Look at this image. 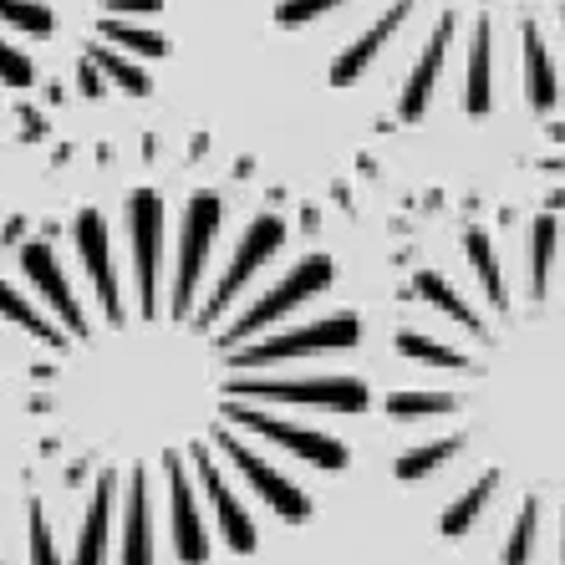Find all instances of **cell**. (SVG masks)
Wrapping results in <instances>:
<instances>
[{
    "label": "cell",
    "mask_w": 565,
    "mask_h": 565,
    "mask_svg": "<svg viewBox=\"0 0 565 565\" xmlns=\"http://www.w3.org/2000/svg\"><path fill=\"white\" fill-rule=\"evenodd\" d=\"M97 36H103L107 46H122V52H138V56H169V36H163V31L132 26L122 15H107L103 26H97Z\"/></svg>",
    "instance_id": "obj_19"
},
{
    "label": "cell",
    "mask_w": 565,
    "mask_h": 565,
    "mask_svg": "<svg viewBox=\"0 0 565 565\" xmlns=\"http://www.w3.org/2000/svg\"><path fill=\"white\" fill-rule=\"evenodd\" d=\"M520 46H525V93H530V107H535V113H551L555 97H561L551 46H545V36H530V41H520Z\"/></svg>",
    "instance_id": "obj_17"
},
{
    "label": "cell",
    "mask_w": 565,
    "mask_h": 565,
    "mask_svg": "<svg viewBox=\"0 0 565 565\" xmlns=\"http://www.w3.org/2000/svg\"><path fill=\"white\" fill-rule=\"evenodd\" d=\"M194 459H199V479H204V494H210L214 514H220V530H224V545L235 555H250L255 551V520L245 514V504L230 494V484H224V473L210 463V454H204V444H194Z\"/></svg>",
    "instance_id": "obj_12"
},
{
    "label": "cell",
    "mask_w": 565,
    "mask_h": 565,
    "mask_svg": "<svg viewBox=\"0 0 565 565\" xmlns=\"http://www.w3.org/2000/svg\"><path fill=\"white\" fill-rule=\"evenodd\" d=\"M77 82H82V93H87V97H103V72H97L93 62H82Z\"/></svg>",
    "instance_id": "obj_31"
},
{
    "label": "cell",
    "mask_w": 565,
    "mask_h": 565,
    "mask_svg": "<svg viewBox=\"0 0 565 565\" xmlns=\"http://www.w3.org/2000/svg\"><path fill=\"white\" fill-rule=\"evenodd\" d=\"M31 565H62L56 561V545H52V530L41 520V504H31Z\"/></svg>",
    "instance_id": "obj_29"
},
{
    "label": "cell",
    "mask_w": 565,
    "mask_h": 565,
    "mask_svg": "<svg viewBox=\"0 0 565 565\" xmlns=\"http://www.w3.org/2000/svg\"><path fill=\"white\" fill-rule=\"evenodd\" d=\"M21 265H26L31 286L52 301V311L66 321V331H77V337H87V311L77 306V296H72V286H66L62 265H56V255L46 250V245H21Z\"/></svg>",
    "instance_id": "obj_13"
},
{
    "label": "cell",
    "mask_w": 565,
    "mask_h": 565,
    "mask_svg": "<svg viewBox=\"0 0 565 565\" xmlns=\"http://www.w3.org/2000/svg\"><path fill=\"white\" fill-rule=\"evenodd\" d=\"M169 500H173V551L184 565H204L210 561V530L199 520V504H194V489H189L184 469L169 459Z\"/></svg>",
    "instance_id": "obj_14"
},
{
    "label": "cell",
    "mask_w": 565,
    "mask_h": 565,
    "mask_svg": "<svg viewBox=\"0 0 565 565\" xmlns=\"http://www.w3.org/2000/svg\"><path fill=\"white\" fill-rule=\"evenodd\" d=\"M331 286V260L327 255H311L306 265H296L286 280H280L276 290H265L260 301L250 306V311L239 316L235 327H230V337H220V342H239V337H255L260 327H270V321H280L286 311H296V306L306 301V296H316V290Z\"/></svg>",
    "instance_id": "obj_6"
},
{
    "label": "cell",
    "mask_w": 565,
    "mask_h": 565,
    "mask_svg": "<svg viewBox=\"0 0 565 565\" xmlns=\"http://www.w3.org/2000/svg\"><path fill=\"white\" fill-rule=\"evenodd\" d=\"M418 296L428 306H434V311H444L448 321H459V327H469V331H479V316L469 311V306H463V296L454 286H448L444 276H434V270H423L418 276Z\"/></svg>",
    "instance_id": "obj_22"
},
{
    "label": "cell",
    "mask_w": 565,
    "mask_h": 565,
    "mask_svg": "<svg viewBox=\"0 0 565 565\" xmlns=\"http://www.w3.org/2000/svg\"><path fill=\"white\" fill-rule=\"evenodd\" d=\"M214 230H220V194H194L184 214V235H179V280H173V311L184 316L194 306L199 276H204V260H210Z\"/></svg>",
    "instance_id": "obj_5"
},
{
    "label": "cell",
    "mask_w": 565,
    "mask_h": 565,
    "mask_svg": "<svg viewBox=\"0 0 565 565\" xmlns=\"http://www.w3.org/2000/svg\"><path fill=\"white\" fill-rule=\"evenodd\" d=\"M0 316H6V321H15V327H26L31 337H41V342L52 347V352H62V347H66V337H62V331H56V327H52V321H46V316H41V311H31V301H26V296H15V290L6 286V280H0Z\"/></svg>",
    "instance_id": "obj_21"
},
{
    "label": "cell",
    "mask_w": 565,
    "mask_h": 565,
    "mask_svg": "<svg viewBox=\"0 0 565 565\" xmlns=\"http://www.w3.org/2000/svg\"><path fill=\"white\" fill-rule=\"evenodd\" d=\"M122 565H153V525H148V479L132 473L122 510Z\"/></svg>",
    "instance_id": "obj_15"
},
{
    "label": "cell",
    "mask_w": 565,
    "mask_h": 565,
    "mask_svg": "<svg viewBox=\"0 0 565 565\" xmlns=\"http://www.w3.org/2000/svg\"><path fill=\"white\" fill-rule=\"evenodd\" d=\"M561 565H565V525H561Z\"/></svg>",
    "instance_id": "obj_32"
},
{
    "label": "cell",
    "mask_w": 565,
    "mask_h": 565,
    "mask_svg": "<svg viewBox=\"0 0 565 565\" xmlns=\"http://www.w3.org/2000/svg\"><path fill=\"white\" fill-rule=\"evenodd\" d=\"M0 26L21 31V36H31V41H46L56 31V11L46 0H0ZM31 77H36L31 56L21 52L15 41L0 36V82H6V87H31Z\"/></svg>",
    "instance_id": "obj_8"
},
{
    "label": "cell",
    "mask_w": 565,
    "mask_h": 565,
    "mask_svg": "<svg viewBox=\"0 0 565 565\" xmlns=\"http://www.w3.org/2000/svg\"><path fill=\"white\" fill-rule=\"evenodd\" d=\"M72 239H77V255L82 265H87V276H93L97 286V301H103L107 321H122V301H118V276H113V250H107V224L103 214H77V230H72Z\"/></svg>",
    "instance_id": "obj_10"
},
{
    "label": "cell",
    "mask_w": 565,
    "mask_h": 565,
    "mask_svg": "<svg viewBox=\"0 0 565 565\" xmlns=\"http://www.w3.org/2000/svg\"><path fill=\"white\" fill-rule=\"evenodd\" d=\"M356 316H327V321H311L301 331H286L276 342L245 347L235 352V367H270V362H290V356H311V352H347L356 347Z\"/></svg>",
    "instance_id": "obj_3"
},
{
    "label": "cell",
    "mask_w": 565,
    "mask_h": 565,
    "mask_svg": "<svg viewBox=\"0 0 565 565\" xmlns=\"http://www.w3.org/2000/svg\"><path fill=\"white\" fill-rule=\"evenodd\" d=\"M224 418L245 423L250 434L270 438V444H280L286 454L316 463V469H331V473L347 469V444H337V438H327V434H316V428H296V423H280V418H270V413H260V408H239V403H224Z\"/></svg>",
    "instance_id": "obj_4"
},
{
    "label": "cell",
    "mask_w": 565,
    "mask_h": 565,
    "mask_svg": "<svg viewBox=\"0 0 565 565\" xmlns=\"http://www.w3.org/2000/svg\"><path fill=\"white\" fill-rule=\"evenodd\" d=\"M535 520H540V510H535V500L520 510V520H514V530H510V545H504V565H530V551H535Z\"/></svg>",
    "instance_id": "obj_28"
},
{
    "label": "cell",
    "mask_w": 565,
    "mask_h": 565,
    "mask_svg": "<svg viewBox=\"0 0 565 565\" xmlns=\"http://www.w3.org/2000/svg\"><path fill=\"white\" fill-rule=\"evenodd\" d=\"M397 352L413 356V362H428V367H454V372H469V356L454 352V347H438L434 337H423V331H397Z\"/></svg>",
    "instance_id": "obj_23"
},
{
    "label": "cell",
    "mask_w": 565,
    "mask_h": 565,
    "mask_svg": "<svg viewBox=\"0 0 565 565\" xmlns=\"http://www.w3.org/2000/svg\"><path fill=\"white\" fill-rule=\"evenodd\" d=\"M214 438H220L224 459H230L239 473H245V479H250V489H255V494H260L265 504H270V510L280 514V520H290V525H301L306 514H311V500H306L301 489L290 484V479H286V473H280V469H270V463H265L260 454H255V448H245L235 434H224V428H220V434H214Z\"/></svg>",
    "instance_id": "obj_7"
},
{
    "label": "cell",
    "mask_w": 565,
    "mask_h": 565,
    "mask_svg": "<svg viewBox=\"0 0 565 565\" xmlns=\"http://www.w3.org/2000/svg\"><path fill=\"white\" fill-rule=\"evenodd\" d=\"M459 448H463V438H438V444L408 448V454L397 459V479H423V473H434L438 463H448V459H454Z\"/></svg>",
    "instance_id": "obj_26"
},
{
    "label": "cell",
    "mask_w": 565,
    "mask_h": 565,
    "mask_svg": "<svg viewBox=\"0 0 565 565\" xmlns=\"http://www.w3.org/2000/svg\"><path fill=\"white\" fill-rule=\"evenodd\" d=\"M87 62H93V66H97V72H103V77H107V82H118L122 93H132V97H143V93H148V87H153V82H148V72H143V66H132V62H128V56H118V52H107L103 41H97L93 52H87Z\"/></svg>",
    "instance_id": "obj_25"
},
{
    "label": "cell",
    "mask_w": 565,
    "mask_h": 565,
    "mask_svg": "<svg viewBox=\"0 0 565 565\" xmlns=\"http://www.w3.org/2000/svg\"><path fill=\"white\" fill-rule=\"evenodd\" d=\"M454 408H459L454 393H393L387 397L393 418H434V413H454Z\"/></svg>",
    "instance_id": "obj_27"
},
{
    "label": "cell",
    "mask_w": 565,
    "mask_h": 565,
    "mask_svg": "<svg viewBox=\"0 0 565 565\" xmlns=\"http://www.w3.org/2000/svg\"><path fill=\"white\" fill-rule=\"evenodd\" d=\"M494 489H500V473H494V469L479 473V479H473V484L463 489L459 500H454V504L444 510V520H438V525H444V535H469L473 520L484 514V504L494 500Z\"/></svg>",
    "instance_id": "obj_18"
},
{
    "label": "cell",
    "mask_w": 565,
    "mask_h": 565,
    "mask_svg": "<svg viewBox=\"0 0 565 565\" xmlns=\"http://www.w3.org/2000/svg\"><path fill=\"white\" fill-rule=\"evenodd\" d=\"M128 230H132V265H138V296L143 311H158V245H163V199L153 189H138L128 199Z\"/></svg>",
    "instance_id": "obj_9"
},
{
    "label": "cell",
    "mask_w": 565,
    "mask_h": 565,
    "mask_svg": "<svg viewBox=\"0 0 565 565\" xmlns=\"http://www.w3.org/2000/svg\"><path fill=\"white\" fill-rule=\"evenodd\" d=\"M347 6H356V0H276L270 21H276L280 31H301L331 11H347ZM428 6H434V26L423 36L418 56H413V66H408V82H403V93H397V118L418 122L423 113H428V97H434L438 77H444L448 46H454L459 26H469L463 107H469V118H484L489 107H494V11H520V41H530V36H545L535 21L540 0H387L367 21V31H362L347 52H337V62H331V72H327L331 87H352V82L393 46L397 31L408 26L418 11H428ZM551 11L561 15V31H565V0H551Z\"/></svg>",
    "instance_id": "obj_1"
},
{
    "label": "cell",
    "mask_w": 565,
    "mask_h": 565,
    "mask_svg": "<svg viewBox=\"0 0 565 565\" xmlns=\"http://www.w3.org/2000/svg\"><path fill=\"white\" fill-rule=\"evenodd\" d=\"M113 489H118V479H113V473H103V479H97V489H93V510H87V520H82L77 561H72V565H103L107 525H113Z\"/></svg>",
    "instance_id": "obj_16"
},
{
    "label": "cell",
    "mask_w": 565,
    "mask_h": 565,
    "mask_svg": "<svg viewBox=\"0 0 565 565\" xmlns=\"http://www.w3.org/2000/svg\"><path fill=\"white\" fill-rule=\"evenodd\" d=\"M463 250H469V265H473V276H479V286L489 290V306H510V296H504V276H500V260H494V245H489L484 230H469L463 235Z\"/></svg>",
    "instance_id": "obj_20"
},
{
    "label": "cell",
    "mask_w": 565,
    "mask_h": 565,
    "mask_svg": "<svg viewBox=\"0 0 565 565\" xmlns=\"http://www.w3.org/2000/svg\"><path fill=\"white\" fill-rule=\"evenodd\" d=\"M280 239H286V230H280V220H255V224H250V235L239 239V250H235V260H230V270H224V280H220V286H214V296H210V311H204V316L224 311V306L235 301V296H239V286H245V280H250L255 270H260V265H265V255L276 250Z\"/></svg>",
    "instance_id": "obj_11"
},
{
    "label": "cell",
    "mask_w": 565,
    "mask_h": 565,
    "mask_svg": "<svg viewBox=\"0 0 565 565\" xmlns=\"http://www.w3.org/2000/svg\"><path fill=\"white\" fill-rule=\"evenodd\" d=\"M235 397H270V403H296V408H337L362 413L372 393L356 377H245L230 387Z\"/></svg>",
    "instance_id": "obj_2"
},
{
    "label": "cell",
    "mask_w": 565,
    "mask_h": 565,
    "mask_svg": "<svg viewBox=\"0 0 565 565\" xmlns=\"http://www.w3.org/2000/svg\"><path fill=\"white\" fill-rule=\"evenodd\" d=\"M103 11H113V15H153V11H163V0H103Z\"/></svg>",
    "instance_id": "obj_30"
},
{
    "label": "cell",
    "mask_w": 565,
    "mask_h": 565,
    "mask_svg": "<svg viewBox=\"0 0 565 565\" xmlns=\"http://www.w3.org/2000/svg\"><path fill=\"white\" fill-rule=\"evenodd\" d=\"M551 265H555V220L540 214L535 230H530V286H535V296L551 290Z\"/></svg>",
    "instance_id": "obj_24"
}]
</instances>
